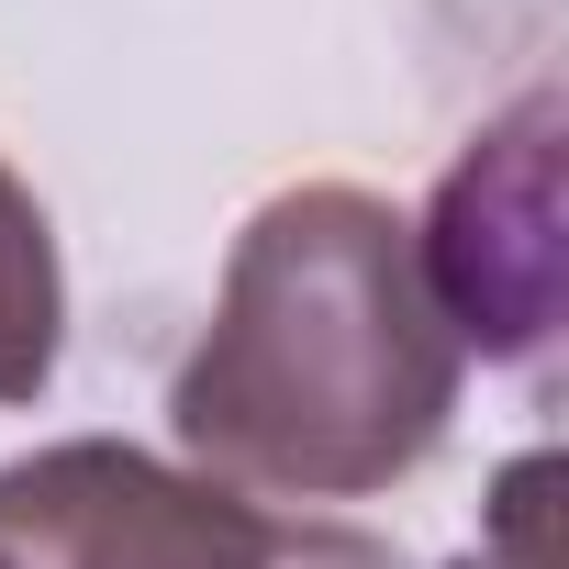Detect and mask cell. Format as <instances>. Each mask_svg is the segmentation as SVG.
<instances>
[{
    "label": "cell",
    "mask_w": 569,
    "mask_h": 569,
    "mask_svg": "<svg viewBox=\"0 0 569 569\" xmlns=\"http://www.w3.org/2000/svg\"><path fill=\"white\" fill-rule=\"evenodd\" d=\"M458 380L469 347L413 268V223L358 179H302L246 212L212 325L168 380V425L201 480L302 513L413 480Z\"/></svg>",
    "instance_id": "6da1fadb"
},
{
    "label": "cell",
    "mask_w": 569,
    "mask_h": 569,
    "mask_svg": "<svg viewBox=\"0 0 569 569\" xmlns=\"http://www.w3.org/2000/svg\"><path fill=\"white\" fill-rule=\"evenodd\" d=\"M0 569H413L391 536L223 491L123 436H68L0 469Z\"/></svg>",
    "instance_id": "7a4b0ae2"
},
{
    "label": "cell",
    "mask_w": 569,
    "mask_h": 569,
    "mask_svg": "<svg viewBox=\"0 0 569 569\" xmlns=\"http://www.w3.org/2000/svg\"><path fill=\"white\" fill-rule=\"evenodd\" d=\"M413 268L447 313L458 347L536 369L558 336V101H513L491 134H469V157L436 179V212L413 223Z\"/></svg>",
    "instance_id": "3957f363"
},
{
    "label": "cell",
    "mask_w": 569,
    "mask_h": 569,
    "mask_svg": "<svg viewBox=\"0 0 569 569\" xmlns=\"http://www.w3.org/2000/svg\"><path fill=\"white\" fill-rule=\"evenodd\" d=\"M68 347V268H57V223L46 201L0 157V402H46Z\"/></svg>",
    "instance_id": "277c9868"
}]
</instances>
